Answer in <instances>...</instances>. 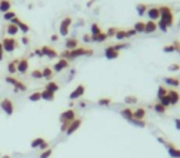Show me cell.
<instances>
[{
  "label": "cell",
  "mask_w": 180,
  "mask_h": 158,
  "mask_svg": "<svg viewBox=\"0 0 180 158\" xmlns=\"http://www.w3.org/2000/svg\"><path fill=\"white\" fill-rule=\"evenodd\" d=\"M101 32H103V31H101V28H100V26L98 24H93L91 25V35H93V36H95V35H99Z\"/></svg>",
  "instance_id": "obj_38"
},
{
  "label": "cell",
  "mask_w": 180,
  "mask_h": 158,
  "mask_svg": "<svg viewBox=\"0 0 180 158\" xmlns=\"http://www.w3.org/2000/svg\"><path fill=\"white\" fill-rule=\"evenodd\" d=\"M168 69H169L170 72H176V71H179V69H180V66H179V64H171V66H169V68H168Z\"/></svg>",
  "instance_id": "obj_49"
},
{
  "label": "cell",
  "mask_w": 180,
  "mask_h": 158,
  "mask_svg": "<svg viewBox=\"0 0 180 158\" xmlns=\"http://www.w3.org/2000/svg\"><path fill=\"white\" fill-rule=\"evenodd\" d=\"M21 41H22L23 45H28V43H30V40H28V37H26V36H23V37L21 38Z\"/></svg>",
  "instance_id": "obj_57"
},
{
  "label": "cell",
  "mask_w": 180,
  "mask_h": 158,
  "mask_svg": "<svg viewBox=\"0 0 180 158\" xmlns=\"http://www.w3.org/2000/svg\"><path fill=\"white\" fill-rule=\"evenodd\" d=\"M121 115H122V118H125L126 120H132L133 119V111H132L131 108H126L121 111Z\"/></svg>",
  "instance_id": "obj_24"
},
{
  "label": "cell",
  "mask_w": 180,
  "mask_h": 158,
  "mask_svg": "<svg viewBox=\"0 0 180 158\" xmlns=\"http://www.w3.org/2000/svg\"><path fill=\"white\" fill-rule=\"evenodd\" d=\"M84 40H85V42H90V41H91V37H90L89 35H85V36H84Z\"/></svg>",
  "instance_id": "obj_60"
},
{
  "label": "cell",
  "mask_w": 180,
  "mask_h": 158,
  "mask_svg": "<svg viewBox=\"0 0 180 158\" xmlns=\"http://www.w3.org/2000/svg\"><path fill=\"white\" fill-rule=\"evenodd\" d=\"M175 127H176V130L180 131V118L175 119Z\"/></svg>",
  "instance_id": "obj_58"
},
{
  "label": "cell",
  "mask_w": 180,
  "mask_h": 158,
  "mask_svg": "<svg viewBox=\"0 0 180 158\" xmlns=\"http://www.w3.org/2000/svg\"><path fill=\"white\" fill-rule=\"evenodd\" d=\"M145 27H146V22L138 21V22H136V24H135L133 30L136 32H145Z\"/></svg>",
  "instance_id": "obj_32"
},
{
  "label": "cell",
  "mask_w": 180,
  "mask_h": 158,
  "mask_svg": "<svg viewBox=\"0 0 180 158\" xmlns=\"http://www.w3.org/2000/svg\"><path fill=\"white\" fill-rule=\"evenodd\" d=\"M126 33H127V37H131V36H135L137 32L133 30V28H131V30H127V31H126Z\"/></svg>",
  "instance_id": "obj_53"
},
{
  "label": "cell",
  "mask_w": 180,
  "mask_h": 158,
  "mask_svg": "<svg viewBox=\"0 0 180 158\" xmlns=\"http://www.w3.org/2000/svg\"><path fill=\"white\" fill-rule=\"evenodd\" d=\"M5 81H6V83H9V84H11V85H15L17 81H19V79H16L15 77H5Z\"/></svg>",
  "instance_id": "obj_44"
},
{
  "label": "cell",
  "mask_w": 180,
  "mask_h": 158,
  "mask_svg": "<svg viewBox=\"0 0 180 158\" xmlns=\"http://www.w3.org/2000/svg\"><path fill=\"white\" fill-rule=\"evenodd\" d=\"M4 48H3V43L0 42V61H3V58H4Z\"/></svg>",
  "instance_id": "obj_55"
},
{
  "label": "cell",
  "mask_w": 180,
  "mask_h": 158,
  "mask_svg": "<svg viewBox=\"0 0 180 158\" xmlns=\"http://www.w3.org/2000/svg\"><path fill=\"white\" fill-rule=\"evenodd\" d=\"M19 31H20L19 30V26H16L14 24H10V22H9V25L6 27V32L9 33V36H15V35L19 32Z\"/></svg>",
  "instance_id": "obj_25"
},
{
  "label": "cell",
  "mask_w": 180,
  "mask_h": 158,
  "mask_svg": "<svg viewBox=\"0 0 180 158\" xmlns=\"http://www.w3.org/2000/svg\"><path fill=\"white\" fill-rule=\"evenodd\" d=\"M118 56H120V52L113 48V46H110V47H107L105 50V57L107 60H115Z\"/></svg>",
  "instance_id": "obj_13"
},
{
  "label": "cell",
  "mask_w": 180,
  "mask_h": 158,
  "mask_svg": "<svg viewBox=\"0 0 180 158\" xmlns=\"http://www.w3.org/2000/svg\"><path fill=\"white\" fill-rule=\"evenodd\" d=\"M42 75H43V78H46V79H52V77H53V69H51L50 67H45L43 71H42Z\"/></svg>",
  "instance_id": "obj_31"
},
{
  "label": "cell",
  "mask_w": 180,
  "mask_h": 158,
  "mask_svg": "<svg viewBox=\"0 0 180 158\" xmlns=\"http://www.w3.org/2000/svg\"><path fill=\"white\" fill-rule=\"evenodd\" d=\"M168 94V89L164 86V85H159L158 88V91H157V98H158V100H160L163 96H165Z\"/></svg>",
  "instance_id": "obj_30"
},
{
  "label": "cell",
  "mask_w": 180,
  "mask_h": 158,
  "mask_svg": "<svg viewBox=\"0 0 180 158\" xmlns=\"http://www.w3.org/2000/svg\"><path fill=\"white\" fill-rule=\"evenodd\" d=\"M41 98L43 99V100L46 101H53L55 100V93H52V91H48V90H43V91H41Z\"/></svg>",
  "instance_id": "obj_17"
},
{
  "label": "cell",
  "mask_w": 180,
  "mask_h": 158,
  "mask_svg": "<svg viewBox=\"0 0 180 158\" xmlns=\"http://www.w3.org/2000/svg\"><path fill=\"white\" fill-rule=\"evenodd\" d=\"M17 63H19V58H16V60L11 61L8 64V71H9L10 74H15L17 72Z\"/></svg>",
  "instance_id": "obj_20"
},
{
  "label": "cell",
  "mask_w": 180,
  "mask_h": 158,
  "mask_svg": "<svg viewBox=\"0 0 180 158\" xmlns=\"http://www.w3.org/2000/svg\"><path fill=\"white\" fill-rule=\"evenodd\" d=\"M78 46V41L75 38H68L65 41V47H67L68 51H72V50H75Z\"/></svg>",
  "instance_id": "obj_23"
},
{
  "label": "cell",
  "mask_w": 180,
  "mask_h": 158,
  "mask_svg": "<svg viewBox=\"0 0 180 158\" xmlns=\"http://www.w3.org/2000/svg\"><path fill=\"white\" fill-rule=\"evenodd\" d=\"M51 154H52V148H48V149H46V151L42 152L40 158H50Z\"/></svg>",
  "instance_id": "obj_45"
},
{
  "label": "cell",
  "mask_w": 180,
  "mask_h": 158,
  "mask_svg": "<svg viewBox=\"0 0 180 158\" xmlns=\"http://www.w3.org/2000/svg\"><path fill=\"white\" fill-rule=\"evenodd\" d=\"M51 40H52V41H57V40H58V36H57V35H52Z\"/></svg>",
  "instance_id": "obj_61"
},
{
  "label": "cell",
  "mask_w": 180,
  "mask_h": 158,
  "mask_svg": "<svg viewBox=\"0 0 180 158\" xmlns=\"http://www.w3.org/2000/svg\"><path fill=\"white\" fill-rule=\"evenodd\" d=\"M1 158H11V157H10V156H9V154H4V156H3V157H1Z\"/></svg>",
  "instance_id": "obj_62"
},
{
  "label": "cell",
  "mask_w": 180,
  "mask_h": 158,
  "mask_svg": "<svg viewBox=\"0 0 180 158\" xmlns=\"http://www.w3.org/2000/svg\"><path fill=\"white\" fill-rule=\"evenodd\" d=\"M28 60L27 58H20L19 60V63H17V72L21 73V74H25L27 71H28Z\"/></svg>",
  "instance_id": "obj_8"
},
{
  "label": "cell",
  "mask_w": 180,
  "mask_h": 158,
  "mask_svg": "<svg viewBox=\"0 0 180 158\" xmlns=\"http://www.w3.org/2000/svg\"><path fill=\"white\" fill-rule=\"evenodd\" d=\"M11 9V1L10 0H0V13H8Z\"/></svg>",
  "instance_id": "obj_16"
},
{
  "label": "cell",
  "mask_w": 180,
  "mask_h": 158,
  "mask_svg": "<svg viewBox=\"0 0 180 158\" xmlns=\"http://www.w3.org/2000/svg\"><path fill=\"white\" fill-rule=\"evenodd\" d=\"M164 81L170 86H179L180 85V80L175 77H167V78H164Z\"/></svg>",
  "instance_id": "obj_22"
},
{
  "label": "cell",
  "mask_w": 180,
  "mask_h": 158,
  "mask_svg": "<svg viewBox=\"0 0 180 158\" xmlns=\"http://www.w3.org/2000/svg\"><path fill=\"white\" fill-rule=\"evenodd\" d=\"M45 89L48 90V91H52V93H56V91L59 90V85L56 83V81L51 80V81H48V83L46 84V88H45Z\"/></svg>",
  "instance_id": "obj_21"
},
{
  "label": "cell",
  "mask_w": 180,
  "mask_h": 158,
  "mask_svg": "<svg viewBox=\"0 0 180 158\" xmlns=\"http://www.w3.org/2000/svg\"><path fill=\"white\" fill-rule=\"evenodd\" d=\"M69 67V62L68 60H64V58H61L56 64H55V67H53V69H55V72H61L63 71V69L65 68H68Z\"/></svg>",
  "instance_id": "obj_12"
},
{
  "label": "cell",
  "mask_w": 180,
  "mask_h": 158,
  "mask_svg": "<svg viewBox=\"0 0 180 158\" xmlns=\"http://www.w3.org/2000/svg\"><path fill=\"white\" fill-rule=\"evenodd\" d=\"M72 24V19L70 17H64L61 22V27H59V32H61L62 36H67L69 32V26Z\"/></svg>",
  "instance_id": "obj_7"
},
{
  "label": "cell",
  "mask_w": 180,
  "mask_h": 158,
  "mask_svg": "<svg viewBox=\"0 0 180 158\" xmlns=\"http://www.w3.org/2000/svg\"><path fill=\"white\" fill-rule=\"evenodd\" d=\"M35 55H37L38 57H43V55H42V51H41V48L35 50Z\"/></svg>",
  "instance_id": "obj_59"
},
{
  "label": "cell",
  "mask_w": 180,
  "mask_h": 158,
  "mask_svg": "<svg viewBox=\"0 0 180 158\" xmlns=\"http://www.w3.org/2000/svg\"><path fill=\"white\" fill-rule=\"evenodd\" d=\"M147 14L149 16V19H151L152 21L153 20H157L160 17V13H159V9L158 8H151L149 10H147Z\"/></svg>",
  "instance_id": "obj_15"
},
{
  "label": "cell",
  "mask_w": 180,
  "mask_h": 158,
  "mask_svg": "<svg viewBox=\"0 0 180 158\" xmlns=\"http://www.w3.org/2000/svg\"><path fill=\"white\" fill-rule=\"evenodd\" d=\"M137 101H138V99H137V96L135 95H127L125 98V103L127 105H132V104H136Z\"/></svg>",
  "instance_id": "obj_33"
},
{
  "label": "cell",
  "mask_w": 180,
  "mask_h": 158,
  "mask_svg": "<svg viewBox=\"0 0 180 158\" xmlns=\"http://www.w3.org/2000/svg\"><path fill=\"white\" fill-rule=\"evenodd\" d=\"M0 108L4 111L8 116H11L14 114V103L10 100L9 98H4L1 101H0Z\"/></svg>",
  "instance_id": "obj_3"
},
{
  "label": "cell",
  "mask_w": 180,
  "mask_h": 158,
  "mask_svg": "<svg viewBox=\"0 0 180 158\" xmlns=\"http://www.w3.org/2000/svg\"><path fill=\"white\" fill-rule=\"evenodd\" d=\"M168 96L170 99V105H176L180 101V94L176 90H168Z\"/></svg>",
  "instance_id": "obj_14"
},
{
  "label": "cell",
  "mask_w": 180,
  "mask_h": 158,
  "mask_svg": "<svg viewBox=\"0 0 180 158\" xmlns=\"http://www.w3.org/2000/svg\"><path fill=\"white\" fill-rule=\"evenodd\" d=\"M116 32H117V28H115V27H110L109 30H107L106 35H107V37H112V36H115V35H116Z\"/></svg>",
  "instance_id": "obj_46"
},
{
  "label": "cell",
  "mask_w": 180,
  "mask_h": 158,
  "mask_svg": "<svg viewBox=\"0 0 180 158\" xmlns=\"http://www.w3.org/2000/svg\"><path fill=\"white\" fill-rule=\"evenodd\" d=\"M153 109H154V111L157 114H159V115H163V114H165V111H167V108L165 106H163L160 103H157V104H154V106H153Z\"/></svg>",
  "instance_id": "obj_28"
},
{
  "label": "cell",
  "mask_w": 180,
  "mask_h": 158,
  "mask_svg": "<svg viewBox=\"0 0 180 158\" xmlns=\"http://www.w3.org/2000/svg\"><path fill=\"white\" fill-rule=\"evenodd\" d=\"M19 30L20 31H22L23 33H27L28 31H30V26L27 25V24H25L23 21H21L20 24H19Z\"/></svg>",
  "instance_id": "obj_39"
},
{
  "label": "cell",
  "mask_w": 180,
  "mask_h": 158,
  "mask_svg": "<svg viewBox=\"0 0 180 158\" xmlns=\"http://www.w3.org/2000/svg\"><path fill=\"white\" fill-rule=\"evenodd\" d=\"M94 53L93 50L84 48V47H77L75 50H72L69 52V58H77L80 56H91Z\"/></svg>",
  "instance_id": "obj_5"
},
{
  "label": "cell",
  "mask_w": 180,
  "mask_h": 158,
  "mask_svg": "<svg viewBox=\"0 0 180 158\" xmlns=\"http://www.w3.org/2000/svg\"><path fill=\"white\" fill-rule=\"evenodd\" d=\"M75 119H77V114H75V111L72 110V109L63 111V113L61 114V116H59V121H61L62 124H64V122L70 124V122H73Z\"/></svg>",
  "instance_id": "obj_4"
},
{
  "label": "cell",
  "mask_w": 180,
  "mask_h": 158,
  "mask_svg": "<svg viewBox=\"0 0 180 158\" xmlns=\"http://www.w3.org/2000/svg\"><path fill=\"white\" fill-rule=\"evenodd\" d=\"M98 104L100 105V106H109V105L111 104V99L110 98H101V99H99Z\"/></svg>",
  "instance_id": "obj_36"
},
{
  "label": "cell",
  "mask_w": 180,
  "mask_h": 158,
  "mask_svg": "<svg viewBox=\"0 0 180 158\" xmlns=\"http://www.w3.org/2000/svg\"><path fill=\"white\" fill-rule=\"evenodd\" d=\"M107 38V35L101 32L99 35H95V36H91V41L93 42H104V41Z\"/></svg>",
  "instance_id": "obj_27"
},
{
  "label": "cell",
  "mask_w": 180,
  "mask_h": 158,
  "mask_svg": "<svg viewBox=\"0 0 180 158\" xmlns=\"http://www.w3.org/2000/svg\"><path fill=\"white\" fill-rule=\"evenodd\" d=\"M80 125H81V120L80 119H75L73 122H70V125H69V127H68V130H67V133L68 136H70V135H73L78 128L80 127Z\"/></svg>",
  "instance_id": "obj_11"
},
{
  "label": "cell",
  "mask_w": 180,
  "mask_h": 158,
  "mask_svg": "<svg viewBox=\"0 0 180 158\" xmlns=\"http://www.w3.org/2000/svg\"><path fill=\"white\" fill-rule=\"evenodd\" d=\"M43 142H46L43 137H36L35 140H32V141H31V147L32 148H40L41 145Z\"/></svg>",
  "instance_id": "obj_26"
},
{
  "label": "cell",
  "mask_w": 180,
  "mask_h": 158,
  "mask_svg": "<svg viewBox=\"0 0 180 158\" xmlns=\"http://www.w3.org/2000/svg\"><path fill=\"white\" fill-rule=\"evenodd\" d=\"M167 148L169 151V154L171 158H180V148L175 147V145L174 143H170L168 142L167 143Z\"/></svg>",
  "instance_id": "obj_10"
},
{
  "label": "cell",
  "mask_w": 180,
  "mask_h": 158,
  "mask_svg": "<svg viewBox=\"0 0 180 158\" xmlns=\"http://www.w3.org/2000/svg\"><path fill=\"white\" fill-rule=\"evenodd\" d=\"M115 36H116L117 40H123V38L127 37V33H126V30H117Z\"/></svg>",
  "instance_id": "obj_43"
},
{
  "label": "cell",
  "mask_w": 180,
  "mask_h": 158,
  "mask_svg": "<svg viewBox=\"0 0 180 158\" xmlns=\"http://www.w3.org/2000/svg\"><path fill=\"white\" fill-rule=\"evenodd\" d=\"M26 90H27V85L23 84L21 80H19L14 85V91H26Z\"/></svg>",
  "instance_id": "obj_29"
},
{
  "label": "cell",
  "mask_w": 180,
  "mask_h": 158,
  "mask_svg": "<svg viewBox=\"0 0 180 158\" xmlns=\"http://www.w3.org/2000/svg\"><path fill=\"white\" fill-rule=\"evenodd\" d=\"M41 99H42L41 98V91H35L28 96L30 101H38V100H41Z\"/></svg>",
  "instance_id": "obj_34"
},
{
  "label": "cell",
  "mask_w": 180,
  "mask_h": 158,
  "mask_svg": "<svg viewBox=\"0 0 180 158\" xmlns=\"http://www.w3.org/2000/svg\"><path fill=\"white\" fill-rule=\"evenodd\" d=\"M84 93H85V85L79 84V85H78L75 89L69 94V99H70V100H74V99H79L80 96L84 95Z\"/></svg>",
  "instance_id": "obj_6"
},
{
  "label": "cell",
  "mask_w": 180,
  "mask_h": 158,
  "mask_svg": "<svg viewBox=\"0 0 180 158\" xmlns=\"http://www.w3.org/2000/svg\"><path fill=\"white\" fill-rule=\"evenodd\" d=\"M158 9H159V13H160V16H162L160 20H163L168 27L171 26L173 22H174V15L171 13V9L169 6H165V5H163V6H160Z\"/></svg>",
  "instance_id": "obj_1"
},
{
  "label": "cell",
  "mask_w": 180,
  "mask_h": 158,
  "mask_svg": "<svg viewBox=\"0 0 180 158\" xmlns=\"http://www.w3.org/2000/svg\"><path fill=\"white\" fill-rule=\"evenodd\" d=\"M137 11H138V15L140 16H143L146 14V11H147V5L146 4H138L137 5Z\"/></svg>",
  "instance_id": "obj_35"
},
{
  "label": "cell",
  "mask_w": 180,
  "mask_h": 158,
  "mask_svg": "<svg viewBox=\"0 0 180 158\" xmlns=\"http://www.w3.org/2000/svg\"><path fill=\"white\" fill-rule=\"evenodd\" d=\"M146 118V110L143 108H138L133 111V119H137V120H143Z\"/></svg>",
  "instance_id": "obj_18"
},
{
  "label": "cell",
  "mask_w": 180,
  "mask_h": 158,
  "mask_svg": "<svg viewBox=\"0 0 180 158\" xmlns=\"http://www.w3.org/2000/svg\"><path fill=\"white\" fill-rule=\"evenodd\" d=\"M20 22H21V20H20L19 17L16 16V17H14V19L10 21V24H14V25H16V26H19V24H20Z\"/></svg>",
  "instance_id": "obj_52"
},
{
  "label": "cell",
  "mask_w": 180,
  "mask_h": 158,
  "mask_svg": "<svg viewBox=\"0 0 180 158\" xmlns=\"http://www.w3.org/2000/svg\"><path fill=\"white\" fill-rule=\"evenodd\" d=\"M41 51H42V55L47 56L48 58H51V60L58 57V53L56 52V50H53L52 47H50V46H43V47L41 48Z\"/></svg>",
  "instance_id": "obj_9"
},
{
  "label": "cell",
  "mask_w": 180,
  "mask_h": 158,
  "mask_svg": "<svg viewBox=\"0 0 180 158\" xmlns=\"http://www.w3.org/2000/svg\"><path fill=\"white\" fill-rule=\"evenodd\" d=\"M164 52H167V53H169V52H174L175 51V47H174L173 45H169V46H165V47L163 48Z\"/></svg>",
  "instance_id": "obj_48"
},
{
  "label": "cell",
  "mask_w": 180,
  "mask_h": 158,
  "mask_svg": "<svg viewBox=\"0 0 180 158\" xmlns=\"http://www.w3.org/2000/svg\"><path fill=\"white\" fill-rule=\"evenodd\" d=\"M158 26H159V28H160L162 31L167 32V30H168V26L165 25V22H164L163 20H159V22H158Z\"/></svg>",
  "instance_id": "obj_47"
},
{
  "label": "cell",
  "mask_w": 180,
  "mask_h": 158,
  "mask_svg": "<svg viewBox=\"0 0 180 158\" xmlns=\"http://www.w3.org/2000/svg\"><path fill=\"white\" fill-rule=\"evenodd\" d=\"M48 146H50V143H48V142H43V143L41 145L40 149H42V151H46V149H48Z\"/></svg>",
  "instance_id": "obj_54"
},
{
  "label": "cell",
  "mask_w": 180,
  "mask_h": 158,
  "mask_svg": "<svg viewBox=\"0 0 180 158\" xmlns=\"http://www.w3.org/2000/svg\"><path fill=\"white\" fill-rule=\"evenodd\" d=\"M69 125H70V124H68V122H64V124H62V126H61V131H62V132H67Z\"/></svg>",
  "instance_id": "obj_50"
},
{
  "label": "cell",
  "mask_w": 180,
  "mask_h": 158,
  "mask_svg": "<svg viewBox=\"0 0 180 158\" xmlns=\"http://www.w3.org/2000/svg\"><path fill=\"white\" fill-rule=\"evenodd\" d=\"M31 77L35 78V79L43 78V75H42V71H41V69H35V71H32V73H31Z\"/></svg>",
  "instance_id": "obj_40"
},
{
  "label": "cell",
  "mask_w": 180,
  "mask_h": 158,
  "mask_svg": "<svg viewBox=\"0 0 180 158\" xmlns=\"http://www.w3.org/2000/svg\"><path fill=\"white\" fill-rule=\"evenodd\" d=\"M130 122H131V124H133V125H136V126H138V127H145L146 126V122L143 121V120L132 119V120H130Z\"/></svg>",
  "instance_id": "obj_42"
},
{
  "label": "cell",
  "mask_w": 180,
  "mask_h": 158,
  "mask_svg": "<svg viewBox=\"0 0 180 158\" xmlns=\"http://www.w3.org/2000/svg\"><path fill=\"white\" fill-rule=\"evenodd\" d=\"M128 45H125V43H120V45H116V46H113V48H115L116 51H120V50H122L125 47H127Z\"/></svg>",
  "instance_id": "obj_51"
},
{
  "label": "cell",
  "mask_w": 180,
  "mask_h": 158,
  "mask_svg": "<svg viewBox=\"0 0 180 158\" xmlns=\"http://www.w3.org/2000/svg\"><path fill=\"white\" fill-rule=\"evenodd\" d=\"M157 30V24H155L154 21H147L146 22V27H145V32L146 33H152Z\"/></svg>",
  "instance_id": "obj_19"
},
{
  "label": "cell",
  "mask_w": 180,
  "mask_h": 158,
  "mask_svg": "<svg viewBox=\"0 0 180 158\" xmlns=\"http://www.w3.org/2000/svg\"><path fill=\"white\" fill-rule=\"evenodd\" d=\"M159 103H160L162 105H163V106H165V108L169 106V105H170V99H169V96H168V94H167L165 96L162 98L160 100H159Z\"/></svg>",
  "instance_id": "obj_41"
},
{
  "label": "cell",
  "mask_w": 180,
  "mask_h": 158,
  "mask_svg": "<svg viewBox=\"0 0 180 158\" xmlns=\"http://www.w3.org/2000/svg\"><path fill=\"white\" fill-rule=\"evenodd\" d=\"M3 48L5 52H9V53H11V52H14L15 48L19 46V43H17V41L14 38V37H5L3 41Z\"/></svg>",
  "instance_id": "obj_2"
},
{
  "label": "cell",
  "mask_w": 180,
  "mask_h": 158,
  "mask_svg": "<svg viewBox=\"0 0 180 158\" xmlns=\"http://www.w3.org/2000/svg\"><path fill=\"white\" fill-rule=\"evenodd\" d=\"M14 17H16V14H15V11H13V10H10V11H8V13L4 14V19L6 21H11Z\"/></svg>",
  "instance_id": "obj_37"
},
{
  "label": "cell",
  "mask_w": 180,
  "mask_h": 158,
  "mask_svg": "<svg viewBox=\"0 0 180 158\" xmlns=\"http://www.w3.org/2000/svg\"><path fill=\"white\" fill-rule=\"evenodd\" d=\"M157 141H158L159 143H162V145H164V146H167V143H168V142L165 141V140H164L163 137H158V138H157Z\"/></svg>",
  "instance_id": "obj_56"
}]
</instances>
